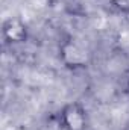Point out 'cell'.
<instances>
[{
  "label": "cell",
  "instance_id": "1",
  "mask_svg": "<svg viewBox=\"0 0 129 130\" xmlns=\"http://www.w3.org/2000/svg\"><path fill=\"white\" fill-rule=\"evenodd\" d=\"M59 56L61 61L67 68H73V70H79V68H85L90 64V52L81 45L79 42L68 39L64 41L61 48H59Z\"/></svg>",
  "mask_w": 129,
  "mask_h": 130
},
{
  "label": "cell",
  "instance_id": "2",
  "mask_svg": "<svg viewBox=\"0 0 129 130\" xmlns=\"http://www.w3.org/2000/svg\"><path fill=\"white\" fill-rule=\"evenodd\" d=\"M61 124L65 130H87L88 129V115L85 107L78 103L71 101L67 103L61 110Z\"/></svg>",
  "mask_w": 129,
  "mask_h": 130
},
{
  "label": "cell",
  "instance_id": "3",
  "mask_svg": "<svg viewBox=\"0 0 129 130\" xmlns=\"http://www.w3.org/2000/svg\"><path fill=\"white\" fill-rule=\"evenodd\" d=\"M2 32H3V38L8 44H21L28 39V27L17 17L8 18L3 23Z\"/></svg>",
  "mask_w": 129,
  "mask_h": 130
},
{
  "label": "cell",
  "instance_id": "4",
  "mask_svg": "<svg viewBox=\"0 0 129 130\" xmlns=\"http://www.w3.org/2000/svg\"><path fill=\"white\" fill-rule=\"evenodd\" d=\"M111 5L120 12L129 14V0H111Z\"/></svg>",
  "mask_w": 129,
  "mask_h": 130
}]
</instances>
